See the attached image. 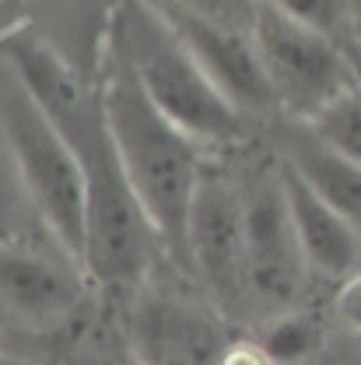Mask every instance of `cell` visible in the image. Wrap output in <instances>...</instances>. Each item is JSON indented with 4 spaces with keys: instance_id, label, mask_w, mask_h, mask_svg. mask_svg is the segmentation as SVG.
I'll list each match as a JSON object with an SVG mask.
<instances>
[{
    "instance_id": "cell-1",
    "label": "cell",
    "mask_w": 361,
    "mask_h": 365,
    "mask_svg": "<svg viewBox=\"0 0 361 365\" xmlns=\"http://www.w3.org/2000/svg\"><path fill=\"white\" fill-rule=\"evenodd\" d=\"M0 63L25 85V91L70 144L81 165V271L88 284L102 288L116 302H127L151 281L158 257H165V246L123 176V165L105 127L98 81L81 67H74L49 43V36L21 25L0 36Z\"/></svg>"
},
{
    "instance_id": "cell-2",
    "label": "cell",
    "mask_w": 361,
    "mask_h": 365,
    "mask_svg": "<svg viewBox=\"0 0 361 365\" xmlns=\"http://www.w3.org/2000/svg\"><path fill=\"white\" fill-rule=\"evenodd\" d=\"M95 81L102 91L105 127L123 165V176L140 200L151 228L158 232L165 257L172 264H182L189 200L211 155L151 106V98L134 81L130 67L109 46H102Z\"/></svg>"
},
{
    "instance_id": "cell-3",
    "label": "cell",
    "mask_w": 361,
    "mask_h": 365,
    "mask_svg": "<svg viewBox=\"0 0 361 365\" xmlns=\"http://www.w3.org/2000/svg\"><path fill=\"white\" fill-rule=\"evenodd\" d=\"M105 46L120 53L140 91L207 155L246 148L249 120L211 85L169 21L151 0H120L105 32Z\"/></svg>"
},
{
    "instance_id": "cell-4",
    "label": "cell",
    "mask_w": 361,
    "mask_h": 365,
    "mask_svg": "<svg viewBox=\"0 0 361 365\" xmlns=\"http://www.w3.org/2000/svg\"><path fill=\"white\" fill-rule=\"evenodd\" d=\"M249 39L256 49L273 113L295 127H313L337 102L361 88L358 56L313 25L256 0Z\"/></svg>"
},
{
    "instance_id": "cell-5",
    "label": "cell",
    "mask_w": 361,
    "mask_h": 365,
    "mask_svg": "<svg viewBox=\"0 0 361 365\" xmlns=\"http://www.w3.org/2000/svg\"><path fill=\"white\" fill-rule=\"evenodd\" d=\"M0 127L43 232L81 267V235H85L81 165L70 144L46 120L36 98L4 63H0Z\"/></svg>"
},
{
    "instance_id": "cell-6",
    "label": "cell",
    "mask_w": 361,
    "mask_h": 365,
    "mask_svg": "<svg viewBox=\"0 0 361 365\" xmlns=\"http://www.w3.org/2000/svg\"><path fill=\"white\" fill-rule=\"evenodd\" d=\"M182 271L204 284L207 302L221 317L249 309L246 295V225H242V190L239 173L221 155H211L186 215L182 235Z\"/></svg>"
},
{
    "instance_id": "cell-7",
    "label": "cell",
    "mask_w": 361,
    "mask_h": 365,
    "mask_svg": "<svg viewBox=\"0 0 361 365\" xmlns=\"http://www.w3.org/2000/svg\"><path fill=\"white\" fill-rule=\"evenodd\" d=\"M239 173L242 225H246V295L249 309L277 317L302 306L309 267L302 260L295 225L288 215L281 162H246Z\"/></svg>"
},
{
    "instance_id": "cell-8",
    "label": "cell",
    "mask_w": 361,
    "mask_h": 365,
    "mask_svg": "<svg viewBox=\"0 0 361 365\" xmlns=\"http://www.w3.org/2000/svg\"><path fill=\"white\" fill-rule=\"evenodd\" d=\"M123 341L134 365H221L231 334L211 302L147 281L123 302Z\"/></svg>"
},
{
    "instance_id": "cell-9",
    "label": "cell",
    "mask_w": 361,
    "mask_h": 365,
    "mask_svg": "<svg viewBox=\"0 0 361 365\" xmlns=\"http://www.w3.org/2000/svg\"><path fill=\"white\" fill-rule=\"evenodd\" d=\"M85 271L53 239L0 242V317L32 334L74 330L88 306Z\"/></svg>"
},
{
    "instance_id": "cell-10",
    "label": "cell",
    "mask_w": 361,
    "mask_h": 365,
    "mask_svg": "<svg viewBox=\"0 0 361 365\" xmlns=\"http://www.w3.org/2000/svg\"><path fill=\"white\" fill-rule=\"evenodd\" d=\"M151 4L169 21V29L179 36V43L189 49V56L200 63V71L211 78V85L221 91L246 120L277 116L249 32L211 21V18H200V14L176 7L169 0H151Z\"/></svg>"
},
{
    "instance_id": "cell-11",
    "label": "cell",
    "mask_w": 361,
    "mask_h": 365,
    "mask_svg": "<svg viewBox=\"0 0 361 365\" xmlns=\"http://www.w3.org/2000/svg\"><path fill=\"white\" fill-rule=\"evenodd\" d=\"M281 186H284L288 215H291L295 239H298V250H302V260H305L309 274H323V277L340 281L351 271H358L361 235L284 158H281Z\"/></svg>"
},
{
    "instance_id": "cell-12",
    "label": "cell",
    "mask_w": 361,
    "mask_h": 365,
    "mask_svg": "<svg viewBox=\"0 0 361 365\" xmlns=\"http://www.w3.org/2000/svg\"><path fill=\"white\" fill-rule=\"evenodd\" d=\"M284 162L361 235V165L355 158L319 140L309 127H298V134L288 137Z\"/></svg>"
},
{
    "instance_id": "cell-13",
    "label": "cell",
    "mask_w": 361,
    "mask_h": 365,
    "mask_svg": "<svg viewBox=\"0 0 361 365\" xmlns=\"http://www.w3.org/2000/svg\"><path fill=\"white\" fill-rule=\"evenodd\" d=\"M53 4H56L60 25L67 32V43L60 46V53L74 67H81L85 74L95 78L105 32H109V21H113V11L120 0H53Z\"/></svg>"
},
{
    "instance_id": "cell-14",
    "label": "cell",
    "mask_w": 361,
    "mask_h": 365,
    "mask_svg": "<svg viewBox=\"0 0 361 365\" xmlns=\"http://www.w3.org/2000/svg\"><path fill=\"white\" fill-rule=\"evenodd\" d=\"M263 355L273 365H298L309 362L323 348V319L305 309V306H295V309H284L277 317H267L260 323V334L253 337Z\"/></svg>"
},
{
    "instance_id": "cell-15",
    "label": "cell",
    "mask_w": 361,
    "mask_h": 365,
    "mask_svg": "<svg viewBox=\"0 0 361 365\" xmlns=\"http://www.w3.org/2000/svg\"><path fill=\"white\" fill-rule=\"evenodd\" d=\"M11 239H49L25 197V186L18 180L11 148L4 140V127H0V242Z\"/></svg>"
},
{
    "instance_id": "cell-16",
    "label": "cell",
    "mask_w": 361,
    "mask_h": 365,
    "mask_svg": "<svg viewBox=\"0 0 361 365\" xmlns=\"http://www.w3.org/2000/svg\"><path fill=\"white\" fill-rule=\"evenodd\" d=\"M267 4L326 32L330 39L344 43L355 53V0H267Z\"/></svg>"
},
{
    "instance_id": "cell-17",
    "label": "cell",
    "mask_w": 361,
    "mask_h": 365,
    "mask_svg": "<svg viewBox=\"0 0 361 365\" xmlns=\"http://www.w3.org/2000/svg\"><path fill=\"white\" fill-rule=\"evenodd\" d=\"M309 130H313L319 140H326L330 148H337L340 155L355 158L361 165V88L351 91L344 102H337Z\"/></svg>"
},
{
    "instance_id": "cell-18",
    "label": "cell",
    "mask_w": 361,
    "mask_h": 365,
    "mask_svg": "<svg viewBox=\"0 0 361 365\" xmlns=\"http://www.w3.org/2000/svg\"><path fill=\"white\" fill-rule=\"evenodd\" d=\"M176 7H186L200 18H211V21H221L231 29H242L249 32V21H253V7L256 0H169Z\"/></svg>"
},
{
    "instance_id": "cell-19",
    "label": "cell",
    "mask_w": 361,
    "mask_h": 365,
    "mask_svg": "<svg viewBox=\"0 0 361 365\" xmlns=\"http://www.w3.org/2000/svg\"><path fill=\"white\" fill-rule=\"evenodd\" d=\"M333 317L340 319L347 330L361 334V267L337 281V292H333Z\"/></svg>"
},
{
    "instance_id": "cell-20",
    "label": "cell",
    "mask_w": 361,
    "mask_h": 365,
    "mask_svg": "<svg viewBox=\"0 0 361 365\" xmlns=\"http://www.w3.org/2000/svg\"><path fill=\"white\" fill-rule=\"evenodd\" d=\"M221 365H273L256 341H231Z\"/></svg>"
},
{
    "instance_id": "cell-21",
    "label": "cell",
    "mask_w": 361,
    "mask_h": 365,
    "mask_svg": "<svg viewBox=\"0 0 361 365\" xmlns=\"http://www.w3.org/2000/svg\"><path fill=\"white\" fill-rule=\"evenodd\" d=\"M355 53L361 56V0H355Z\"/></svg>"
},
{
    "instance_id": "cell-22",
    "label": "cell",
    "mask_w": 361,
    "mask_h": 365,
    "mask_svg": "<svg viewBox=\"0 0 361 365\" xmlns=\"http://www.w3.org/2000/svg\"><path fill=\"white\" fill-rule=\"evenodd\" d=\"M0 365H25L21 359H14V355H7L4 348H0Z\"/></svg>"
},
{
    "instance_id": "cell-23",
    "label": "cell",
    "mask_w": 361,
    "mask_h": 365,
    "mask_svg": "<svg viewBox=\"0 0 361 365\" xmlns=\"http://www.w3.org/2000/svg\"><path fill=\"white\" fill-rule=\"evenodd\" d=\"M7 4H11V0H0V7H7Z\"/></svg>"
},
{
    "instance_id": "cell-24",
    "label": "cell",
    "mask_w": 361,
    "mask_h": 365,
    "mask_svg": "<svg viewBox=\"0 0 361 365\" xmlns=\"http://www.w3.org/2000/svg\"><path fill=\"white\" fill-rule=\"evenodd\" d=\"M358 337H361V334H358Z\"/></svg>"
}]
</instances>
